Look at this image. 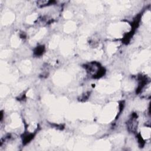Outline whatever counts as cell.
Wrapping results in <instances>:
<instances>
[{
	"mask_svg": "<svg viewBox=\"0 0 151 151\" xmlns=\"http://www.w3.org/2000/svg\"><path fill=\"white\" fill-rule=\"evenodd\" d=\"M86 68L87 72L94 78H100L104 74L105 70L96 62H92L86 65Z\"/></svg>",
	"mask_w": 151,
	"mask_h": 151,
	"instance_id": "cell-1",
	"label": "cell"
},
{
	"mask_svg": "<svg viewBox=\"0 0 151 151\" xmlns=\"http://www.w3.org/2000/svg\"><path fill=\"white\" fill-rule=\"evenodd\" d=\"M44 50V47H43L42 46L37 47V48L35 50V53L37 55H41L43 53Z\"/></svg>",
	"mask_w": 151,
	"mask_h": 151,
	"instance_id": "cell-2",
	"label": "cell"
}]
</instances>
